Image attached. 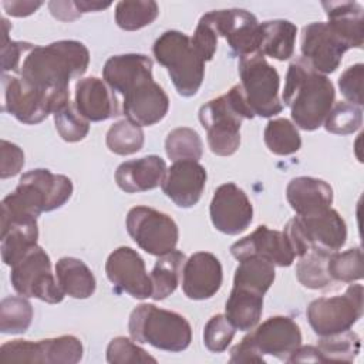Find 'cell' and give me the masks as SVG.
Segmentation results:
<instances>
[{
    "mask_svg": "<svg viewBox=\"0 0 364 364\" xmlns=\"http://www.w3.org/2000/svg\"><path fill=\"white\" fill-rule=\"evenodd\" d=\"M334 97L333 82L304 58L300 57L289 65L282 98L299 128L304 131L320 128L333 108Z\"/></svg>",
    "mask_w": 364,
    "mask_h": 364,
    "instance_id": "1",
    "label": "cell"
},
{
    "mask_svg": "<svg viewBox=\"0 0 364 364\" xmlns=\"http://www.w3.org/2000/svg\"><path fill=\"white\" fill-rule=\"evenodd\" d=\"M90 64L88 48L75 40L34 46L23 58L20 77L43 90H65L70 80L81 77Z\"/></svg>",
    "mask_w": 364,
    "mask_h": 364,
    "instance_id": "2",
    "label": "cell"
},
{
    "mask_svg": "<svg viewBox=\"0 0 364 364\" xmlns=\"http://www.w3.org/2000/svg\"><path fill=\"white\" fill-rule=\"evenodd\" d=\"M253 117L255 114L249 108L239 84L202 105L199 121L206 129L210 151L219 156L233 155L240 145L242 121Z\"/></svg>",
    "mask_w": 364,
    "mask_h": 364,
    "instance_id": "3",
    "label": "cell"
},
{
    "mask_svg": "<svg viewBox=\"0 0 364 364\" xmlns=\"http://www.w3.org/2000/svg\"><path fill=\"white\" fill-rule=\"evenodd\" d=\"M128 331L134 341L171 353L186 350L192 340L191 324L182 314L151 303H142L131 311Z\"/></svg>",
    "mask_w": 364,
    "mask_h": 364,
    "instance_id": "4",
    "label": "cell"
},
{
    "mask_svg": "<svg viewBox=\"0 0 364 364\" xmlns=\"http://www.w3.org/2000/svg\"><path fill=\"white\" fill-rule=\"evenodd\" d=\"M152 53L182 97L195 95L205 77V61L196 53L191 37L178 30L162 33L154 43Z\"/></svg>",
    "mask_w": 364,
    "mask_h": 364,
    "instance_id": "5",
    "label": "cell"
},
{
    "mask_svg": "<svg viewBox=\"0 0 364 364\" xmlns=\"http://www.w3.org/2000/svg\"><path fill=\"white\" fill-rule=\"evenodd\" d=\"M294 256H303L311 249L337 252L347 239V226L337 210L328 208L309 216H294L283 230Z\"/></svg>",
    "mask_w": 364,
    "mask_h": 364,
    "instance_id": "6",
    "label": "cell"
},
{
    "mask_svg": "<svg viewBox=\"0 0 364 364\" xmlns=\"http://www.w3.org/2000/svg\"><path fill=\"white\" fill-rule=\"evenodd\" d=\"M4 102L3 109L23 124H38L57 108L70 101L68 88L43 90L37 88L21 77L3 74Z\"/></svg>",
    "mask_w": 364,
    "mask_h": 364,
    "instance_id": "7",
    "label": "cell"
},
{
    "mask_svg": "<svg viewBox=\"0 0 364 364\" xmlns=\"http://www.w3.org/2000/svg\"><path fill=\"white\" fill-rule=\"evenodd\" d=\"M239 77L243 97L255 115L273 117L283 109L279 100L280 77L260 53L239 60Z\"/></svg>",
    "mask_w": 364,
    "mask_h": 364,
    "instance_id": "8",
    "label": "cell"
},
{
    "mask_svg": "<svg viewBox=\"0 0 364 364\" xmlns=\"http://www.w3.org/2000/svg\"><path fill=\"white\" fill-rule=\"evenodd\" d=\"M306 314L313 331L320 337L347 331L363 316V286L351 284L340 296L316 299L309 304Z\"/></svg>",
    "mask_w": 364,
    "mask_h": 364,
    "instance_id": "9",
    "label": "cell"
},
{
    "mask_svg": "<svg viewBox=\"0 0 364 364\" xmlns=\"http://www.w3.org/2000/svg\"><path fill=\"white\" fill-rule=\"evenodd\" d=\"M10 280L13 289L24 297H36L55 304L65 296L51 273L50 256L38 245L11 266Z\"/></svg>",
    "mask_w": 364,
    "mask_h": 364,
    "instance_id": "10",
    "label": "cell"
},
{
    "mask_svg": "<svg viewBox=\"0 0 364 364\" xmlns=\"http://www.w3.org/2000/svg\"><path fill=\"white\" fill-rule=\"evenodd\" d=\"M127 230L146 253L162 256L175 250L179 230L175 220L149 206H134L127 215Z\"/></svg>",
    "mask_w": 364,
    "mask_h": 364,
    "instance_id": "11",
    "label": "cell"
},
{
    "mask_svg": "<svg viewBox=\"0 0 364 364\" xmlns=\"http://www.w3.org/2000/svg\"><path fill=\"white\" fill-rule=\"evenodd\" d=\"M82 344L75 336H60L47 340H11L0 347L1 363L75 364L82 358Z\"/></svg>",
    "mask_w": 364,
    "mask_h": 364,
    "instance_id": "12",
    "label": "cell"
},
{
    "mask_svg": "<svg viewBox=\"0 0 364 364\" xmlns=\"http://www.w3.org/2000/svg\"><path fill=\"white\" fill-rule=\"evenodd\" d=\"M203 17L212 24L218 37H225L230 50L242 57L259 53L262 28L257 18L243 9L213 10Z\"/></svg>",
    "mask_w": 364,
    "mask_h": 364,
    "instance_id": "13",
    "label": "cell"
},
{
    "mask_svg": "<svg viewBox=\"0 0 364 364\" xmlns=\"http://www.w3.org/2000/svg\"><path fill=\"white\" fill-rule=\"evenodd\" d=\"M301 58H304L317 73H334L350 47L336 34V31L323 21L310 23L301 30Z\"/></svg>",
    "mask_w": 364,
    "mask_h": 364,
    "instance_id": "14",
    "label": "cell"
},
{
    "mask_svg": "<svg viewBox=\"0 0 364 364\" xmlns=\"http://www.w3.org/2000/svg\"><path fill=\"white\" fill-rule=\"evenodd\" d=\"M210 220L225 235H239L253 220V206L242 188L233 182L216 188L210 208Z\"/></svg>",
    "mask_w": 364,
    "mask_h": 364,
    "instance_id": "15",
    "label": "cell"
},
{
    "mask_svg": "<svg viewBox=\"0 0 364 364\" xmlns=\"http://www.w3.org/2000/svg\"><path fill=\"white\" fill-rule=\"evenodd\" d=\"M122 97V109L127 119L139 127H151L162 121L169 109V98L152 75L135 81Z\"/></svg>",
    "mask_w": 364,
    "mask_h": 364,
    "instance_id": "16",
    "label": "cell"
},
{
    "mask_svg": "<svg viewBox=\"0 0 364 364\" xmlns=\"http://www.w3.org/2000/svg\"><path fill=\"white\" fill-rule=\"evenodd\" d=\"M105 273L114 287L134 299L142 300L152 296V282L146 273L145 262L132 247L115 249L107 259Z\"/></svg>",
    "mask_w": 364,
    "mask_h": 364,
    "instance_id": "17",
    "label": "cell"
},
{
    "mask_svg": "<svg viewBox=\"0 0 364 364\" xmlns=\"http://www.w3.org/2000/svg\"><path fill=\"white\" fill-rule=\"evenodd\" d=\"M247 337L263 357L273 355L284 361L301 346L300 327L287 316L269 317L247 334Z\"/></svg>",
    "mask_w": 364,
    "mask_h": 364,
    "instance_id": "18",
    "label": "cell"
},
{
    "mask_svg": "<svg viewBox=\"0 0 364 364\" xmlns=\"http://www.w3.org/2000/svg\"><path fill=\"white\" fill-rule=\"evenodd\" d=\"M230 253L237 260L259 256L280 267L290 266L296 257L284 233L269 229L264 225L257 226L250 235L233 243Z\"/></svg>",
    "mask_w": 364,
    "mask_h": 364,
    "instance_id": "19",
    "label": "cell"
},
{
    "mask_svg": "<svg viewBox=\"0 0 364 364\" xmlns=\"http://www.w3.org/2000/svg\"><path fill=\"white\" fill-rule=\"evenodd\" d=\"M223 272L219 259L209 252H196L182 267V290L191 300H206L222 286Z\"/></svg>",
    "mask_w": 364,
    "mask_h": 364,
    "instance_id": "20",
    "label": "cell"
},
{
    "mask_svg": "<svg viewBox=\"0 0 364 364\" xmlns=\"http://www.w3.org/2000/svg\"><path fill=\"white\" fill-rule=\"evenodd\" d=\"M205 185V166L198 161H178L166 169L161 188L176 206L192 208L199 202Z\"/></svg>",
    "mask_w": 364,
    "mask_h": 364,
    "instance_id": "21",
    "label": "cell"
},
{
    "mask_svg": "<svg viewBox=\"0 0 364 364\" xmlns=\"http://www.w3.org/2000/svg\"><path fill=\"white\" fill-rule=\"evenodd\" d=\"M74 105L77 111L91 122L105 121L119 114L112 88L97 77L78 80L75 84Z\"/></svg>",
    "mask_w": 364,
    "mask_h": 364,
    "instance_id": "22",
    "label": "cell"
},
{
    "mask_svg": "<svg viewBox=\"0 0 364 364\" xmlns=\"http://www.w3.org/2000/svg\"><path fill=\"white\" fill-rule=\"evenodd\" d=\"M166 173V164L158 155L122 162L115 171V182L127 193H136L159 186Z\"/></svg>",
    "mask_w": 364,
    "mask_h": 364,
    "instance_id": "23",
    "label": "cell"
},
{
    "mask_svg": "<svg viewBox=\"0 0 364 364\" xmlns=\"http://www.w3.org/2000/svg\"><path fill=\"white\" fill-rule=\"evenodd\" d=\"M286 196L299 216H309L331 208L333 188L318 178L297 176L289 182Z\"/></svg>",
    "mask_w": 364,
    "mask_h": 364,
    "instance_id": "24",
    "label": "cell"
},
{
    "mask_svg": "<svg viewBox=\"0 0 364 364\" xmlns=\"http://www.w3.org/2000/svg\"><path fill=\"white\" fill-rule=\"evenodd\" d=\"M327 24L350 48H361L364 41L363 6L357 1H323Z\"/></svg>",
    "mask_w": 364,
    "mask_h": 364,
    "instance_id": "25",
    "label": "cell"
},
{
    "mask_svg": "<svg viewBox=\"0 0 364 364\" xmlns=\"http://www.w3.org/2000/svg\"><path fill=\"white\" fill-rule=\"evenodd\" d=\"M145 75H152V60L144 54L112 55L102 68L104 81L119 94Z\"/></svg>",
    "mask_w": 364,
    "mask_h": 364,
    "instance_id": "26",
    "label": "cell"
},
{
    "mask_svg": "<svg viewBox=\"0 0 364 364\" xmlns=\"http://www.w3.org/2000/svg\"><path fill=\"white\" fill-rule=\"evenodd\" d=\"M55 277L64 294L73 299H88L95 291V277L90 267L77 257H61L55 263Z\"/></svg>",
    "mask_w": 364,
    "mask_h": 364,
    "instance_id": "27",
    "label": "cell"
},
{
    "mask_svg": "<svg viewBox=\"0 0 364 364\" xmlns=\"http://www.w3.org/2000/svg\"><path fill=\"white\" fill-rule=\"evenodd\" d=\"M263 294L233 286L225 304L226 318L240 331L255 328L262 317Z\"/></svg>",
    "mask_w": 364,
    "mask_h": 364,
    "instance_id": "28",
    "label": "cell"
},
{
    "mask_svg": "<svg viewBox=\"0 0 364 364\" xmlns=\"http://www.w3.org/2000/svg\"><path fill=\"white\" fill-rule=\"evenodd\" d=\"M262 40L259 53L284 61L293 57L297 27L289 20H269L260 23Z\"/></svg>",
    "mask_w": 364,
    "mask_h": 364,
    "instance_id": "29",
    "label": "cell"
},
{
    "mask_svg": "<svg viewBox=\"0 0 364 364\" xmlns=\"http://www.w3.org/2000/svg\"><path fill=\"white\" fill-rule=\"evenodd\" d=\"M33 185L44 200L46 212L61 208L73 195V182L65 175L53 173L48 169H33L20 178Z\"/></svg>",
    "mask_w": 364,
    "mask_h": 364,
    "instance_id": "30",
    "label": "cell"
},
{
    "mask_svg": "<svg viewBox=\"0 0 364 364\" xmlns=\"http://www.w3.org/2000/svg\"><path fill=\"white\" fill-rule=\"evenodd\" d=\"M37 220L14 222L1 226V259L4 264L13 266L33 246L37 245Z\"/></svg>",
    "mask_w": 364,
    "mask_h": 364,
    "instance_id": "31",
    "label": "cell"
},
{
    "mask_svg": "<svg viewBox=\"0 0 364 364\" xmlns=\"http://www.w3.org/2000/svg\"><path fill=\"white\" fill-rule=\"evenodd\" d=\"M185 260V255L176 249L159 256L151 272L154 300H164L176 290Z\"/></svg>",
    "mask_w": 364,
    "mask_h": 364,
    "instance_id": "32",
    "label": "cell"
},
{
    "mask_svg": "<svg viewBox=\"0 0 364 364\" xmlns=\"http://www.w3.org/2000/svg\"><path fill=\"white\" fill-rule=\"evenodd\" d=\"M274 277L276 272L272 262L259 256H250L239 260V266L235 270L233 286L249 289L264 296L273 284Z\"/></svg>",
    "mask_w": 364,
    "mask_h": 364,
    "instance_id": "33",
    "label": "cell"
},
{
    "mask_svg": "<svg viewBox=\"0 0 364 364\" xmlns=\"http://www.w3.org/2000/svg\"><path fill=\"white\" fill-rule=\"evenodd\" d=\"M328 255L330 252L321 249H311L300 256V260L296 266V276L304 287L316 290L323 289L333 282L327 272Z\"/></svg>",
    "mask_w": 364,
    "mask_h": 364,
    "instance_id": "34",
    "label": "cell"
},
{
    "mask_svg": "<svg viewBox=\"0 0 364 364\" xmlns=\"http://www.w3.org/2000/svg\"><path fill=\"white\" fill-rule=\"evenodd\" d=\"M264 144L274 155L286 156L300 149L301 138L293 122L276 118L270 119L264 128Z\"/></svg>",
    "mask_w": 364,
    "mask_h": 364,
    "instance_id": "35",
    "label": "cell"
},
{
    "mask_svg": "<svg viewBox=\"0 0 364 364\" xmlns=\"http://www.w3.org/2000/svg\"><path fill=\"white\" fill-rule=\"evenodd\" d=\"M317 348L324 363H351L360 353L361 340L357 333L347 330L321 337Z\"/></svg>",
    "mask_w": 364,
    "mask_h": 364,
    "instance_id": "36",
    "label": "cell"
},
{
    "mask_svg": "<svg viewBox=\"0 0 364 364\" xmlns=\"http://www.w3.org/2000/svg\"><path fill=\"white\" fill-rule=\"evenodd\" d=\"M33 320L31 303L20 296L4 297L0 303V331L3 334H21Z\"/></svg>",
    "mask_w": 364,
    "mask_h": 364,
    "instance_id": "37",
    "label": "cell"
},
{
    "mask_svg": "<svg viewBox=\"0 0 364 364\" xmlns=\"http://www.w3.org/2000/svg\"><path fill=\"white\" fill-rule=\"evenodd\" d=\"M165 151L168 158L173 162L199 161L203 152V144L195 129L179 127L166 135Z\"/></svg>",
    "mask_w": 364,
    "mask_h": 364,
    "instance_id": "38",
    "label": "cell"
},
{
    "mask_svg": "<svg viewBox=\"0 0 364 364\" xmlns=\"http://www.w3.org/2000/svg\"><path fill=\"white\" fill-rule=\"evenodd\" d=\"M159 14L155 1H118L115 6V23L125 31H135L149 26Z\"/></svg>",
    "mask_w": 364,
    "mask_h": 364,
    "instance_id": "39",
    "label": "cell"
},
{
    "mask_svg": "<svg viewBox=\"0 0 364 364\" xmlns=\"http://www.w3.org/2000/svg\"><path fill=\"white\" fill-rule=\"evenodd\" d=\"M144 139V131L139 125L129 119H121L111 125L105 142L111 152L127 156L141 151Z\"/></svg>",
    "mask_w": 364,
    "mask_h": 364,
    "instance_id": "40",
    "label": "cell"
},
{
    "mask_svg": "<svg viewBox=\"0 0 364 364\" xmlns=\"http://www.w3.org/2000/svg\"><path fill=\"white\" fill-rule=\"evenodd\" d=\"M327 272L331 280L353 283L364 277V263L361 247L348 249L346 252H333L328 255Z\"/></svg>",
    "mask_w": 364,
    "mask_h": 364,
    "instance_id": "41",
    "label": "cell"
},
{
    "mask_svg": "<svg viewBox=\"0 0 364 364\" xmlns=\"http://www.w3.org/2000/svg\"><path fill=\"white\" fill-rule=\"evenodd\" d=\"M54 124L60 136L67 142H78L84 139L90 131V121H87L70 101L55 109Z\"/></svg>",
    "mask_w": 364,
    "mask_h": 364,
    "instance_id": "42",
    "label": "cell"
},
{
    "mask_svg": "<svg viewBox=\"0 0 364 364\" xmlns=\"http://www.w3.org/2000/svg\"><path fill=\"white\" fill-rule=\"evenodd\" d=\"M363 124V111L358 105L340 101L328 112L324 119V127L328 132L347 135L357 131Z\"/></svg>",
    "mask_w": 364,
    "mask_h": 364,
    "instance_id": "43",
    "label": "cell"
},
{
    "mask_svg": "<svg viewBox=\"0 0 364 364\" xmlns=\"http://www.w3.org/2000/svg\"><path fill=\"white\" fill-rule=\"evenodd\" d=\"M236 327L226 318L225 314L212 316L203 328L205 347L212 353H222L232 343Z\"/></svg>",
    "mask_w": 364,
    "mask_h": 364,
    "instance_id": "44",
    "label": "cell"
},
{
    "mask_svg": "<svg viewBox=\"0 0 364 364\" xmlns=\"http://www.w3.org/2000/svg\"><path fill=\"white\" fill-rule=\"evenodd\" d=\"M107 361L111 364H131V363H156V358L149 355L138 344L128 337L118 336L112 338L107 347Z\"/></svg>",
    "mask_w": 364,
    "mask_h": 364,
    "instance_id": "45",
    "label": "cell"
},
{
    "mask_svg": "<svg viewBox=\"0 0 364 364\" xmlns=\"http://www.w3.org/2000/svg\"><path fill=\"white\" fill-rule=\"evenodd\" d=\"M3 21V43H1V70L3 74L7 71H17L21 67V57L27 54L34 46L30 43L13 41L9 38V23Z\"/></svg>",
    "mask_w": 364,
    "mask_h": 364,
    "instance_id": "46",
    "label": "cell"
},
{
    "mask_svg": "<svg viewBox=\"0 0 364 364\" xmlns=\"http://www.w3.org/2000/svg\"><path fill=\"white\" fill-rule=\"evenodd\" d=\"M363 77L364 65L361 63L348 67L338 78V88L347 102L363 105Z\"/></svg>",
    "mask_w": 364,
    "mask_h": 364,
    "instance_id": "47",
    "label": "cell"
},
{
    "mask_svg": "<svg viewBox=\"0 0 364 364\" xmlns=\"http://www.w3.org/2000/svg\"><path fill=\"white\" fill-rule=\"evenodd\" d=\"M191 41L196 50V53L200 55V58L206 63L210 61L216 53L218 47V34L212 24L202 16L193 36L191 37Z\"/></svg>",
    "mask_w": 364,
    "mask_h": 364,
    "instance_id": "48",
    "label": "cell"
},
{
    "mask_svg": "<svg viewBox=\"0 0 364 364\" xmlns=\"http://www.w3.org/2000/svg\"><path fill=\"white\" fill-rule=\"evenodd\" d=\"M0 144H1L0 178L7 179L11 176H16L24 166V152L18 145L11 144L6 139H1Z\"/></svg>",
    "mask_w": 364,
    "mask_h": 364,
    "instance_id": "49",
    "label": "cell"
},
{
    "mask_svg": "<svg viewBox=\"0 0 364 364\" xmlns=\"http://www.w3.org/2000/svg\"><path fill=\"white\" fill-rule=\"evenodd\" d=\"M230 363H264V357L256 350L250 343L249 337H243L239 344H236L230 351Z\"/></svg>",
    "mask_w": 364,
    "mask_h": 364,
    "instance_id": "50",
    "label": "cell"
},
{
    "mask_svg": "<svg viewBox=\"0 0 364 364\" xmlns=\"http://www.w3.org/2000/svg\"><path fill=\"white\" fill-rule=\"evenodd\" d=\"M48 7L51 14L61 21H73L81 16L75 1H50Z\"/></svg>",
    "mask_w": 364,
    "mask_h": 364,
    "instance_id": "51",
    "label": "cell"
},
{
    "mask_svg": "<svg viewBox=\"0 0 364 364\" xmlns=\"http://www.w3.org/2000/svg\"><path fill=\"white\" fill-rule=\"evenodd\" d=\"M287 363H324L317 347L314 346H299L286 360Z\"/></svg>",
    "mask_w": 364,
    "mask_h": 364,
    "instance_id": "52",
    "label": "cell"
},
{
    "mask_svg": "<svg viewBox=\"0 0 364 364\" xmlns=\"http://www.w3.org/2000/svg\"><path fill=\"white\" fill-rule=\"evenodd\" d=\"M43 6V1H3V7L7 14L14 17H26L37 11Z\"/></svg>",
    "mask_w": 364,
    "mask_h": 364,
    "instance_id": "53",
    "label": "cell"
},
{
    "mask_svg": "<svg viewBox=\"0 0 364 364\" xmlns=\"http://www.w3.org/2000/svg\"><path fill=\"white\" fill-rule=\"evenodd\" d=\"M78 10L82 13H90V11H98V10H104V9H108L111 6L109 1L107 3H102V1H88V0H80V1H75Z\"/></svg>",
    "mask_w": 364,
    "mask_h": 364,
    "instance_id": "54",
    "label": "cell"
}]
</instances>
